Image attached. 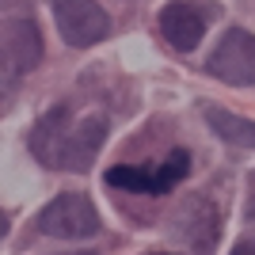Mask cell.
<instances>
[{
	"instance_id": "3",
	"label": "cell",
	"mask_w": 255,
	"mask_h": 255,
	"mask_svg": "<svg viewBox=\"0 0 255 255\" xmlns=\"http://www.w3.org/2000/svg\"><path fill=\"white\" fill-rule=\"evenodd\" d=\"M34 225L46 236H69V240H76V236H96L99 233V213H96V206H92L88 194L73 191V194H57L38 213Z\"/></svg>"
},
{
	"instance_id": "4",
	"label": "cell",
	"mask_w": 255,
	"mask_h": 255,
	"mask_svg": "<svg viewBox=\"0 0 255 255\" xmlns=\"http://www.w3.org/2000/svg\"><path fill=\"white\" fill-rule=\"evenodd\" d=\"M53 19H57L61 38L76 50L96 46L111 34V15L96 0H53Z\"/></svg>"
},
{
	"instance_id": "5",
	"label": "cell",
	"mask_w": 255,
	"mask_h": 255,
	"mask_svg": "<svg viewBox=\"0 0 255 255\" xmlns=\"http://www.w3.org/2000/svg\"><path fill=\"white\" fill-rule=\"evenodd\" d=\"M206 73L225 84H255V34L240 31V27L225 31L206 61Z\"/></svg>"
},
{
	"instance_id": "6",
	"label": "cell",
	"mask_w": 255,
	"mask_h": 255,
	"mask_svg": "<svg viewBox=\"0 0 255 255\" xmlns=\"http://www.w3.org/2000/svg\"><path fill=\"white\" fill-rule=\"evenodd\" d=\"M156 23H160V34L168 38V46L179 50V53H191L194 46L202 42V34H206V15L194 8V4H187V0L164 4Z\"/></svg>"
},
{
	"instance_id": "10",
	"label": "cell",
	"mask_w": 255,
	"mask_h": 255,
	"mask_svg": "<svg viewBox=\"0 0 255 255\" xmlns=\"http://www.w3.org/2000/svg\"><path fill=\"white\" fill-rule=\"evenodd\" d=\"M19 69H15V65H11V57L4 50H0V96H8L11 88H15V80H19Z\"/></svg>"
},
{
	"instance_id": "12",
	"label": "cell",
	"mask_w": 255,
	"mask_h": 255,
	"mask_svg": "<svg viewBox=\"0 0 255 255\" xmlns=\"http://www.w3.org/2000/svg\"><path fill=\"white\" fill-rule=\"evenodd\" d=\"M4 233H8V213L0 210V236H4Z\"/></svg>"
},
{
	"instance_id": "8",
	"label": "cell",
	"mask_w": 255,
	"mask_h": 255,
	"mask_svg": "<svg viewBox=\"0 0 255 255\" xmlns=\"http://www.w3.org/2000/svg\"><path fill=\"white\" fill-rule=\"evenodd\" d=\"M217 210L206 194L191 198L183 206V244H191L194 252H213V240H217Z\"/></svg>"
},
{
	"instance_id": "13",
	"label": "cell",
	"mask_w": 255,
	"mask_h": 255,
	"mask_svg": "<svg viewBox=\"0 0 255 255\" xmlns=\"http://www.w3.org/2000/svg\"><path fill=\"white\" fill-rule=\"evenodd\" d=\"M69 255H99V252H69Z\"/></svg>"
},
{
	"instance_id": "11",
	"label": "cell",
	"mask_w": 255,
	"mask_h": 255,
	"mask_svg": "<svg viewBox=\"0 0 255 255\" xmlns=\"http://www.w3.org/2000/svg\"><path fill=\"white\" fill-rule=\"evenodd\" d=\"M233 255H255V240H244V244H236Z\"/></svg>"
},
{
	"instance_id": "7",
	"label": "cell",
	"mask_w": 255,
	"mask_h": 255,
	"mask_svg": "<svg viewBox=\"0 0 255 255\" xmlns=\"http://www.w3.org/2000/svg\"><path fill=\"white\" fill-rule=\"evenodd\" d=\"M0 50L11 57V65L19 73H31L34 65L42 61V34H38V27L31 19H11L0 31Z\"/></svg>"
},
{
	"instance_id": "1",
	"label": "cell",
	"mask_w": 255,
	"mask_h": 255,
	"mask_svg": "<svg viewBox=\"0 0 255 255\" xmlns=\"http://www.w3.org/2000/svg\"><path fill=\"white\" fill-rule=\"evenodd\" d=\"M103 137H107L103 115H88L76 126H69V107H53L31 129V152L42 160L46 168L84 171V168H92Z\"/></svg>"
},
{
	"instance_id": "14",
	"label": "cell",
	"mask_w": 255,
	"mask_h": 255,
	"mask_svg": "<svg viewBox=\"0 0 255 255\" xmlns=\"http://www.w3.org/2000/svg\"><path fill=\"white\" fill-rule=\"evenodd\" d=\"M0 4H4V0H0Z\"/></svg>"
},
{
	"instance_id": "2",
	"label": "cell",
	"mask_w": 255,
	"mask_h": 255,
	"mask_svg": "<svg viewBox=\"0 0 255 255\" xmlns=\"http://www.w3.org/2000/svg\"><path fill=\"white\" fill-rule=\"evenodd\" d=\"M187 171H191V152L171 149L160 168L149 171V168H126V164H118V168L107 171V183L122 187V191H137V194H168L171 187H179V179H187Z\"/></svg>"
},
{
	"instance_id": "9",
	"label": "cell",
	"mask_w": 255,
	"mask_h": 255,
	"mask_svg": "<svg viewBox=\"0 0 255 255\" xmlns=\"http://www.w3.org/2000/svg\"><path fill=\"white\" fill-rule=\"evenodd\" d=\"M202 111H206L210 129L225 145H233V149H255V122L252 118H240V115L225 111V107H213V103H206Z\"/></svg>"
}]
</instances>
